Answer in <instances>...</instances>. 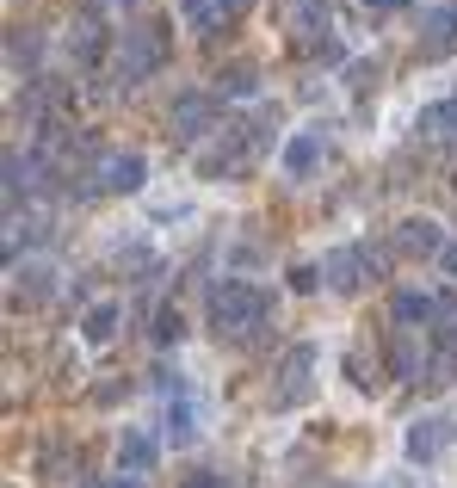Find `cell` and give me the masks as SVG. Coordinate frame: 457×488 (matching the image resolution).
<instances>
[{
  "mask_svg": "<svg viewBox=\"0 0 457 488\" xmlns=\"http://www.w3.org/2000/svg\"><path fill=\"white\" fill-rule=\"evenodd\" d=\"M6 186L19 192V186H37V161H25V155H6Z\"/></svg>",
  "mask_w": 457,
  "mask_h": 488,
  "instance_id": "7402d4cb",
  "label": "cell"
},
{
  "mask_svg": "<svg viewBox=\"0 0 457 488\" xmlns=\"http://www.w3.org/2000/svg\"><path fill=\"white\" fill-rule=\"evenodd\" d=\"M167 124H174L179 142H198L216 124V100H205V93H179L174 111H167Z\"/></svg>",
  "mask_w": 457,
  "mask_h": 488,
  "instance_id": "5b68a950",
  "label": "cell"
},
{
  "mask_svg": "<svg viewBox=\"0 0 457 488\" xmlns=\"http://www.w3.org/2000/svg\"><path fill=\"white\" fill-rule=\"evenodd\" d=\"M179 13H186V25H211L223 19V0H179Z\"/></svg>",
  "mask_w": 457,
  "mask_h": 488,
  "instance_id": "44dd1931",
  "label": "cell"
},
{
  "mask_svg": "<svg viewBox=\"0 0 457 488\" xmlns=\"http://www.w3.org/2000/svg\"><path fill=\"white\" fill-rule=\"evenodd\" d=\"M111 488H137V483H130V476H118V483H111Z\"/></svg>",
  "mask_w": 457,
  "mask_h": 488,
  "instance_id": "83f0119b",
  "label": "cell"
},
{
  "mask_svg": "<svg viewBox=\"0 0 457 488\" xmlns=\"http://www.w3.org/2000/svg\"><path fill=\"white\" fill-rule=\"evenodd\" d=\"M452 43H457V6H426L421 13V50L439 56V50H452Z\"/></svg>",
  "mask_w": 457,
  "mask_h": 488,
  "instance_id": "9c48e42d",
  "label": "cell"
},
{
  "mask_svg": "<svg viewBox=\"0 0 457 488\" xmlns=\"http://www.w3.org/2000/svg\"><path fill=\"white\" fill-rule=\"evenodd\" d=\"M389 371H395V378H421V347H414V334H402V340L389 347Z\"/></svg>",
  "mask_w": 457,
  "mask_h": 488,
  "instance_id": "e0dca14e",
  "label": "cell"
},
{
  "mask_svg": "<svg viewBox=\"0 0 457 488\" xmlns=\"http://www.w3.org/2000/svg\"><path fill=\"white\" fill-rule=\"evenodd\" d=\"M260 315H266V291H253L247 279H223L211 297V321L216 334H247V328H260Z\"/></svg>",
  "mask_w": 457,
  "mask_h": 488,
  "instance_id": "6da1fadb",
  "label": "cell"
},
{
  "mask_svg": "<svg viewBox=\"0 0 457 488\" xmlns=\"http://www.w3.org/2000/svg\"><path fill=\"white\" fill-rule=\"evenodd\" d=\"M167 62V32L161 25H137V32H124V56H118V74H124V87H137L148 74Z\"/></svg>",
  "mask_w": 457,
  "mask_h": 488,
  "instance_id": "7a4b0ae2",
  "label": "cell"
},
{
  "mask_svg": "<svg viewBox=\"0 0 457 488\" xmlns=\"http://www.w3.org/2000/svg\"><path fill=\"white\" fill-rule=\"evenodd\" d=\"M309 371H316V347L309 340H297V347L284 352V365H279V408H297V402H309Z\"/></svg>",
  "mask_w": 457,
  "mask_h": 488,
  "instance_id": "3957f363",
  "label": "cell"
},
{
  "mask_svg": "<svg viewBox=\"0 0 457 488\" xmlns=\"http://www.w3.org/2000/svg\"><path fill=\"white\" fill-rule=\"evenodd\" d=\"M395 321H402V334H421L426 321H439V297H426V291H395Z\"/></svg>",
  "mask_w": 457,
  "mask_h": 488,
  "instance_id": "8fae6325",
  "label": "cell"
},
{
  "mask_svg": "<svg viewBox=\"0 0 457 488\" xmlns=\"http://www.w3.org/2000/svg\"><path fill=\"white\" fill-rule=\"evenodd\" d=\"M253 0H223V19H235V13H247Z\"/></svg>",
  "mask_w": 457,
  "mask_h": 488,
  "instance_id": "4316f807",
  "label": "cell"
},
{
  "mask_svg": "<svg viewBox=\"0 0 457 488\" xmlns=\"http://www.w3.org/2000/svg\"><path fill=\"white\" fill-rule=\"evenodd\" d=\"M69 50H74V62H93L100 50H106V32H100V19H81L69 37Z\"/></svg>",
  "mask_w": 457,
  "mask_h": 488,
  "instance_id": "2e32d148",
  "label": "cell"
},
{
  "mask_svg": "<svg viewBox=\"0 0 457 488\" xmlns=\"http://www.w3.org/2000/svg\"><path fill=\"white\" fill-rule=\"evenodd\" d=\"M433 452H439V420H433V415L408 420V457H414V464H426Z\"/></svg>",
  "mask_w": 457,
  "mask_h": 488,
  "instance_id": "5bb4252c",
  "label": "cell"
},
{
  "mask_svg": "<svg viewBox=\"0 0 457 488\" xmlns=\"http://www.w3.org/2000/svg\"><path fill=\"white\" fill-rule=\"evenodd\" d=\"M408 0H365V13H402Z\"/></svg>",
  "mask_w": 457,
  "mask_h": 488,
  "instance_id": "484cf974",
  "label": "cell"
},
{
  "mask_svg": "<svg viewBox=\"0 0 457 488\" xmlns=\"http://www.w3.org/2000/svg\"><path fill=\"white\" fill-rule=\"evenodd\" d=\"M421 137H457V93L452 100H433L421 111Z\"/></svg>",
  "mask_w": 457,
  "mask_h": 488,
  "instance_id": "4fadbf2b",
  "label": "cell"
},
{
  "mask_svg": "<svg viewBox=\"0 0 457 488\" xmlns=\"http://www.w3.org/2000/svg\"><path fill=\"white\" fill-rule=\"evenodd\" d=\"M155 457H161V445H155L148 433H137V426H124V433H118V470H124L130 483H142V476L155 470Z\"/></svg>",
  "mask_w": 457,
  "mask_h": 488,
  "instance_id": "52a82bcc",
  "label": "cell"
},
{
  "mask_svg": "<svg viewBox=\"0 0 457 488\" xmlns=\"http://www.w3.org/2000/svg\"><path fill=\"white\" fill-rule=\"evenodd\" d=\"M13 279H19V291H25V297H50V266H19V273H13Z\"/></svg>",
  "mask_w": 457,
  "mask_h": 488,
  "instance_id": "d6986e66",
  "label": "cell"
},
{
  "mask_svg": "<svg viewBox=\"0 0 457 488\" xmlns=\"http://www.w3.org/2000/svg\"><path fill=\"white\" fill-rule=\"evenodd\" d=\"M179 488H229V483H223V476H211V470H205V476H186V483H179Z\"/></svg>",
  "mask_w": 457,
  "mask_h": 488,
  "instance_id": "cb8c5ba5",
  "label": "cell"
},
{
  "mask_svg": "<svg viewBox=\"0 0 457 488\" xmlns=\"http://www.w3.org/2000/svg\"><path fill=\"white\" fill-rule=\"evenodd\" d=\"M216 93H229V100H247V93H253V69H229V74H216Z\"/></svg>",
  "mask_w": 457,
  "mask_h": 488,
  "instance_id": "ffe728a7",
  "label": "cell"
},
{
  "mask_svg": "<svg viewBox=\"0 0 457 488\" xmlns=\"http://www.w3.org/2000/svg\"><path fill=\"white\" fill-rule=\"evenodd\" d=\"M439 266H445V279H452V284H457V242H452V247H445V254H439Z\"/></svg>",
  "mask_w": 457,
  "mask_h": 488,
  "instance_id": "d4e9b609",
  "label": "cell"
},
{
  "mask_svg": "<svg viewBox=\"0 0 457 488\" xmlns=\"http://www.w3.org/2000/svg\"><path fill=\"white\" fill-rule=\"evenodd\" d=\"M445 247H452V242L439 235L433 216H408V223H395V254H408V260H439Z\"/></svg>",
  "mask_w": 457,
  "mask_h": 488,
  "instance_id": "277c9868",
  "label": "cell"
},
{
  "mask_svg": "<svg viewBox=\"0 0 457 488\" xmlns=\"http://www.w3.org/2000/svg\"><path fill=\"white\" fill-rule=\"evenodd\" d=\"M321 273L334 291H358V284L371 279V260H365V247H334L328 260H321Z\"/></svg>",
  "mask_w": 457,
  "mask_h": 488,
  "instance_id": "ba28073f",
  "label": "cell"
},
{
  "mask_svg": "<svg viewBox=\"0 0 457 488\" xmlns=\"http://www.w3.org/2000/svg\"><path fill=\"white\" fill-rule=\"evenodd\" d=\"M198 439V408L192 402H174L167 408V445H192Z\"/></svg>",
  "mask_w": 457,
  "mask_h": 488,
  "instance_id": "9a60e30c",
  "label": "cell"
},
{
  "mask_svg": "<svg viewBox=\"0 0 457 488\" xmlns=\"http://www.w3.org/2000/svg\"><path fill=\"white\" fill-rule=\"evenodd\" d=\"M148 334H155V347H174L179 334H186V321H179V310H155V328H148Z\"/></svg>",
  "mask_w": 457,
  "mask_h": 488,
  "instance_id": "ac0fdd59",
  "label": "cell"
},
{
  "mask_svg": "<svg viewBox=\"0 0 457 488\" xmlns=\"http://www.w3.org/2000/svg\"><path fill=\"white\" fill-rule=\"evenodd\" d=\"M100 192H137L142 179H148V161H142L137 148H118V155H106V161H100Z\"/></svg>",
  "mask_w": 457,
  "mask_h": 488,
  "instance_id": "8992f818",
  "label": "cell"
},
{
  "mask_svg": "<svg viewBox=\"0 0 457 488\" xmlns=\"http://www.w3.org/2000/svg\"><path fill=\"white\" fill-rule=\"evenodd\" d=\"M321 161V130H297L284 142V179H309Z\"/></svg>",
  "mask_w": 457,
  "mask_h": 488,
  "instance_id": "30bf717a",
  "label": "cell"
},
{
  "mask_svg": "<svg viewBox=\"0 0 457 488\" xmlns=\"http://www.w3.org/2000/svg\"><path fill=\"white\" fill-rule=\"evenodd\" d=\"M290 291H316V266H290Z\"/></svg>",
  "mask_w": 457,
  "mask_h": 488,
  "instance_id": "603a6c76",
  "label": "cell"
},
{
  "mask_svg": "<svg viewBox=\"0 0 457 488\" xmlns=\"http://www.w3.org/2000/svg\"><path fill=\"white\" fill-rule=\"evenodd\" d=\"M118 321H124V310H118V303H93V310H87V321H81L87 347H106L111 334H118Z\"/></svg>",
  "mask_w": 457,
  "mask_h": 488,
  "instance_id": "7c38bea8",
  "label": "cell"
}]
</instances>
